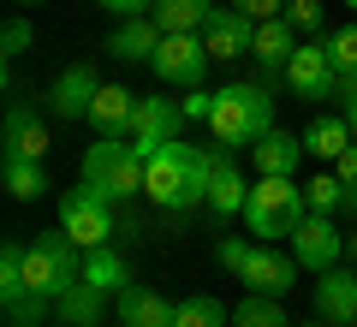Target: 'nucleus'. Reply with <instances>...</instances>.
I'll return each instance as SVG.
<instances>
[{
    "mask_svg": "<svg viewBox=\"0 0 357 327\" xmlns=\"http://www.w3.org/2000/svg\"><path fill=\"white\" fill-rule=\"evenodd\" d=\"M215 167H220V155H208V149H197V143L173 137V143H161V149L143 161V197H149L155 208H167V214L185 220L191 208H203V202H208Z\"/></svg>",
    "mask_w": 357,
    "mask_h": 327,
    "instance_id": "1",
    "label": "nucleus"
},
{
    "mask_svg": "<svg viewBox=\"0 0 357 327\" xmlns=\"http://www.w3.org/2000/svg\"><path fill=\"white\" fill-rule=\"evenodd\" d=\"M208 131H215V143H227V149L256 143L262 131H274V96H268L262 84H220Z\"/></svg>",
    "mask_w": 357,
    "mask_h": 327,
    "instance_id": "2",
    "label": "nucleus"
},
{
    "mask_svg": "<svg viewBox=\"0 0 357 327\" xmlns=\"http://www.w3.org/2000/svg\"><path fill=\"white\" fill-rule=\"evenodd\" d=\"M304 214H310L304 185H292V178H262V185H250V202H244V227H250V238L280 244V238H292V232L304 227Z\"/></svg>",
    "mask_w": 357,
    "mask_h": 327,
    "instance_id": "3",
    "label": "nucleus"
},
{
    "mask_svg": "<svg viewBox=\"0 0 357 327\" xmlns=\"http://www.w3.org/2000/svg\"><path fill=\"white\" fill-rule=\"evenodd\" d=\"M84 280V244H72L66 232H36L24 244V286L42 298H66Z\"/></svg>",
    "mask_w": 357,
    "mask_h": 327,
    "instance_id": "4",
    "label": "nucleus"
},
{
    "mask_svg": "<svg viewBox=\"0 0 357 327\" xmlns=\"http://www.w3.org/2000/svg\"><path fill=\"white\" fill-rule=\"evenodd\" d=\"M84 185L102 190L107 202H131L143 190V155L126 137H102L84 149Z\"/></svg>",
    "mask_w": 357,
    "mask_h": 327,
    "instance_id": "5",
    "label": "nucleus"
},
{
    "mask_svg": "<svg viewBox=\"0 0 357 327\" xmlns=\"http://www.w3.org/2000/svg\"><path fill=\"white\" fill-rule=\"evenodd\" d=\"M60 232L72 244H84V250H102V244H114V202L102 197V190H89V185H77V190H66L60 197Z\"/></svg>",
    "mask_w": 357,
    "mask_h": 327,
    "instance_id": "6",
    "label": "nucleus"
},
{
    "mask_svg": "<svg viewBox=\"0 0 357 327\" xmlns=\"http://www.w3.org/2000/svg\"><path fill=\"white\" fill-rule=\"evenodd\" d=\"M208 60H215V54H208V42L197 36V30H178V36H161L149 72L161 77V84H173V89H203Z\"/></svg>",
    "mask_w": 357,
    "mask_h": 327,
    "instance_id": "7",
    "label": "nucleus"
},
{
    "mask_svg": "<svg viewBox=\"0 0 357 327\" xmlns=\"http://www.w3.org/2000/svg\"><path fill=\"white\" fill-rule=\"evenodd\" d=\"M280 77H286V89H292L298 101H333V96H340V72H333V60H328V42H321V36L298 42L292 66H286Z\"/></svg>",
    "mask_w": 357,
    "mask_h": 327,
    "instance_id": "8",
    "label": "nucleus"
},
{
    "mask_svg": "<svg viewBox=\"0 0 357 327\" xmlns=\"http://www.w3.org/2000/svg\"><path fill=\"white\" fill-rule=\"evenodd\" d=\"M178 126H185V101L173 96H137V126H131V149L149 161L161 143L178 137Z\"/></svg>",
    "mask_w": 357,
    "mask_h": 327,
    "instance_id": "9",
    "label": "nucleus"
},
{
    "mask_svg": "<svg viewBox=\"0 0 357 327\" xmlns=\"http://www.w3.org/2000/svg\"><path fill=\"white\" fill-rule=\"evenodd\" d=\"M102 96V77H96V66L89 60H77V66H66L60 77L48 84V114L54 119H89V101Z\"/></svg>",
    "mask_w": 357,
    "mask_h": 327,
    "instance_id": "10",
    "label": "nucleus"
},
{
    "mask_svg": "<svg viewBox=\"0 0 357 327\" xmlns=\"http://www.w3.org/2000/svg\"><path fill=\"white\" fill-rule=\"evenodd\" d=\"M0 155H18V161H42L48 155V126L30 101H6V119H0Z\"/></svg>",
    "mask_w": 357,
    "mask_h": 327,
    "instance_id": "11",
    "label": "nucleus"
},
{
    "mask_svg": "<svg viewBox=\"0 0 357 327\" xmlns=\"http://www.w3.org/2000/svg\"><path fill=\"white\" fill-rule=\"evenodd\" d=\"M238 280L250 291H262V298H286V291L298 286V256L292 250H274V244H256Z\"/></svg>",
    "mask_w": 357,
    "mask_h": 327,
    "instance_id": "12",
    "label": "nucleus"
},
{
    "mask_svg": "<svg viewBox=\"0 0 357 327\" xmlns=\"http://www.w3.org/2000/svg\"><path fill=\"white\" fill-rule=\"evenodd\" d=\"M292 256H298V268L321 274V268H340L345 238L333 232V220H328V214H304V227L292 232Z\"/></svg>",
    "mask_w": 357,
    "mask_h": 327,
    "instance_id": "13",
    "label": "nucleus"
},
{
    "mask_svg": "<svg viewBox=\"0 0 357 327\" xmlns=\"http://www.w3.org/2000/svg\"><path fill=\"white\" fill-rule=\"evenodd\" d=\"M203 42H208V54L215 60H238V54H250L256 48V18L250 13H238V6H215V18L203 24Z\"/></svg>",
    "mask_w": 357,
    "mask_h": 327,
    "instance_id": "14",
    "label": "nucleus"
},
{
    "mask_svg": "<svg viewBox=\"0 0 357 327\" xmlns=\"http://www.w3.org/2000/svg\"><path fill=\"white\" fill-rule=\"evenodd\" d=\"M316 315L328 327H351L357 321V274L351 268H321L316 274Z\"/></svg>",
    "mask_w": 357,
    "mask_h": 327,
    "instance_id": "15",
    "label": "nucleus"
},
{
    "mask_svg": "<svg viewBox=\"0 0 357 327\" xmlns=\"http://www.w3.org/2000/svg\"><path fill=\"white\" fill-rule=\"evenodd\" d=\"M304 155H310L304 137H292V131H280V126L262 131V137L250 143V161H256V173H262V178H292Z\"/></svg>",
    "mask_w": 357,
    "mask_h": 327,
    "instance_id": "16",
    "label": "nucleus"
},
{
    "mask_svg": "<svg viewBox=\"0 0 357 327\" xmlns=\"http://www.w3.org/2000/svg\"><path fill=\"white\" fill-rule=\"evenodd\" d=\"M89 126L102 131V137H126L131 143V126H137V96L119 84H102V96L89 101Z\"/></svg>",
    "mask_w": 357,
    "mask_h": 327,
    "instance_id": "17",
    "label": "nucleus"
},
{
    "mask_svg": "<svg viewBox=\"0 0 357 327\" xmlns=\"http://www.w3.org/2000/svg\"><path fill=\"white\" fill-rule=\"evenodd\" d=\"M161 36H167V30L155 24V18H119V30L107 36V54L126 60V66H149L155 48H161Z\"/></svg>",
    "mask_w": 357,
    "mask_h": 327,
    "instance_id": "18",
    "label": "nucleus"
},
{
    "mask_svg": "<svg viewBox=\"0 0 357 327\" xmlns=\"http://www.w3.org/2000/svg\"><path fill=\"white\" fill-rule=\"evenodd\" d=\"M114 310H119V327H173V303L155 286H137V280L114 298Z\"/></svg>",
    "mask_w": 357,
    "mask_h": 327,
    "instance_id": "19",
    "label": "nucleus"
},
{
    "mask_svg": "<svg viewBox=\"0 0 357 327\" xmlns=\"http://www.w3.org/2000/svg\"><path fill=\"white\" fill-rule=\"evenodd\" d=\"M256 66H262L268 77L274 72H286V66H292V54H298V30L286 24V18H268V24H256Z\"/></svg>",
    "mask_w": 357,
    "mask_h": 327,
    "instance_id": "20",
    "label": "nucleus"
},
{
    "mask_svg": "<svg viewBox=\"0 0 357 327\" xmlns=\"http://www.w3.org/2000/svg\"><path fill=\"white\" fill-rule=\"evenodd\" d=\"M244 202H250V185H244V173H238V161H232V149H220L215 185H208V208H215L220 220H232V214H244Z\"/></svg>",
    "mask_w": 357,
    "mask_h": 327,
    "instance_id": "21",
    "label": "nucleus"
},
{
    "mask_svg": "<svg viewBox=\"0 0 357 327\" xmlns=\"http://www.w3.org/2000/svg\"><path fill=\"white\" fill-rule=\"evenodd\" d=\"M54 315H60L66 327H102V315H107V291H96L89 280H77L66 298H54Z\"/></svg>",
    "mask_w": 357,
    "mask_h": 327,
    "instance_id": "22",
    "label": "nucleus"
},
{
    "mask_svg": "<svg viewBox=\"0 0 357 327\" xmlns=\"http://www.w3.org/2000/svg\"><path fill=\"white\" fill-rule=\"evenodd\" d=\"M84 280L96 291H107V298H119V291L131 286V262L114 250V244H102V250H84Z\"/></svg>",
    "mask_w": 357,
    "mask_h": 327,
    "instance_id": "23",
    "label": "nucleus"
},
{
    "mask_svg": "<svg viewBox=\"0 0 357 327\" xmlns=\"http://www.w3.org/2000/svg\"><path fill=\"white\" fill-rule=\"evenodd\" d=\"M149 18L167 30V36H178V30H197V36H203V24L215 18V0H155Z\"/></svg>",
    "mask_w": 357,
    "mask_h": 327,
    "instance_id": "24",
    "label": "nucleus"
},
{
    "mask_svg": "<svg viewBox=\"0 0 357 327\" xmlns=\"http://www.w3.org/2000/svg\"><path fill=\"white\" fill-rule=\"evenodd\" d=\"M351 143H357V137H351V126H345V114H321L316 126L304 131V149L316 155V161H328V167L340 161V155L351 149Z\"/></svg>",
    "mask_w": 357,
    "mask_h": 327,
    "instance_id": "25",
    "label": "nucleus"
},
{
    "mask_svg": "<svg viewBox=\"0 0 357 327\" xmlns=\"http://www.w3.org/2000/svg\"><path fill=\"white\" fill-rule=\"evenodd\" d=\"M0 178H6V190H13L18 202L48 197V173H42V161H18V155H0Z\"/></svg>",
    "mask_w": 357,
    "mask_h": 327,
    "instance_id": "26",
    "label": "nucleus"
},
{
    "mask_svg": "<svg viewBox=\"0 0 357 327\" xmlns=\"http://www.w3.org/2000/svg\"><path fill=\"white\" fill-rule=\"evenodd\" d=\"M227 303L208 298V291H197V298H178L173 303V327H227Z\"/></svg>",
    "mask_w": 357,
    "mask_h": 327,
    "instance_id": "27",
    "label": "nucleus"
},
{
    "mask_svg": "<svg viewBox=\"0 0 357 327\" xmlns=\"http://www.w3.org/2000/svg\"><path fill=\"white\" fill-rule=\"evenodd\" d=\"M232 327H292L280 310V298H262V291H250V298L232 310Z\"/></svg>",
    "mask_w": 357,
    "mask_h": 327,
    "instance_id": "28",
    "label": "nucleus"
},
{
    "mask_svg": "<svg viewBox=\"0 0 357 327\" xmlns=\"http://www.w3.org/2000/svg\"><path fill=\"white\" fill-rule=\"evenodd\" d=\"M328 60H333V72H340V84H357V24H340V30H328Z\"/></svg>",
    "mask_w": 357,
    "mask_h": 327,
    "instance_id": "29",
    "label": "nucleus"
},
{
    "mask_svg": "<svg viewBox=\"0 0 357 327\" xmlns=\"http://www.w3.org/2000/svg\"><path fill=\"white\" fill-rule=\"evenodd\" d=\"M304 197H310V214H333V208H345V178L340 173H316L304 185Z\"/></svg>",
    "mask_w": 357,
    "mask_h": 327,
    "instance_id": "30",
    "label": "nucleus"
},
{
    "mask_svg": "<svg viewBox=\"0 0 357 327\" xmlns=\"http://www.w3.org/2000/svg\"><path fill=\"white\" fill-rule=\"evenodd\" d=\"M286 24H292L298 36H328V30H321V0H286Z\"/></svg>",
    "mask_w": 357,
    "mask_h": 327,
    "instance_id": "31",
    "label": "nucleus"
},
{
    "mask_svg": "<svg viewBox=\"0 0 357 327\" xmlns=\"http://www.w3.org/2000/svg\"><path fill=\"white\" fill-rule=\"evenodd\" d=\"M0 42H6V60H18V54H30V42H36V24H30L24 13H13L6 30H0Z\"/></svg>",
    "mask_w": 357,
    "mask_h": 327,
    "instance_id": "32",
    "label": "nucleus"
},
{
    "mask_svg": "<svg viewBox=\"0 0 357 327\" xmlns=\"http://www.w3.org/2000/svg\"><path fill=\"white\" fill-rule=\"evenodd\" d=\"M250 250H256L250 238H220V244H215V262L227 268V274H244V262H250Z\"/></svg>",
    "mask_w": 357,
    "mask_h": 327,
    "instance_id": "33",
    "label": "nucleus"
},
{
    "mask_svg": "<svg viewBox=\"0 0 357 327\" xmlns=\"http://www.w3.org/2000/svg\"><path fill=\"white\" fill-rule=\"evenodd\" d=\"M238 13H250L256 24H268V18H286V0H232Z\"/></svg>",
    "mask_w": 357,
    "mask_h": 327,
    "instance_id": "34",
    "label": "nucleus"
},
{
    "mask_svg": "<svg viewBox=\"0 0 357 327\" xmlns=\"http://www.w3.org/2000/svg\"><path fill=\"white\" fill-rule=\"evenodd\" d=\"M102 13H114V18H149V6L155 0H96Z\"/></svg>",
    "mask_w": 357,
    "mask_h": 327,
    "instance_id": "35",
    "label": "nucleus"
},
{
    "mask_svg": "<svg viewBox=\"0 0 357 327\" xmlns=\"http://www.w3.org/2000/svg\"><path fill=\"white\" fill-rule=\"evenodd\" d=\"M208 114H215V89H191L185 96V119H203L208 126Z\"/></svg>",
    "mask_w": 357,
    "mask_h": 327,
    "instance_id": "36",
    "label": "nucleus"
},
{
    "mask_svg": "<svg viewBox=\"0 0 357 327\" xmlns=\"http://www.w3.org/2000/svg\"><path fill=\"white\" fill-rule=\"evenodd\" d=\"M340 114H345V126H351V137H357V84H340Z\"/></svg>",
    "mask_w": 357,
    "mask_h": 327,
    "instance_id": "37",
    "label": "nucleus"
},
{
    "mask_svg": "<svg viewBox=\"0 0 357 327\" xmlns=\"http://www.w3.org/2000/svg\"><path fill=\"white\" fill-rule=\"evenodd\" d=\"M333 173H340V178H345V185H357V143H351V149H345V155H340V161H333Z\"/></svg>",
    "mask_w": 357,
    "mask_h": 327,
    "instance_id": "38",
    "label": "nucleus"
},
{
    "mask_svg": "<svg viewBox=\"0 0 357 327\" xmlns=\"http://www.w3.org/2000/svg\"><path fill=\"white\" fill-rule=\"evenodd\" d=\"M345 256H351V262H357V232H351V238H345Z\"/></svg>",
    "mask_w": 357,
    "mask_h": 327,
    "instance_id": "39",
    "label": "nucleus"
},
{
    "mask_svg": "<svg viewBox=\"0 0 357 327\" xmlns=\"http://www.w3.org/2000/svg\"><path fill=\"white\" fill-rule=\"evenodd\" d=\"M13 6H42V0H13Z\"/></svg>",
    "mask_w": 357,
    "mask_h": 327,
    "instance_id": "40",
    "label": "nucleus"
},
{
    "mask_svg": "<svg viewBox=\"0 0 357 327\" xmlns=\"http://www.w3.org/2000/svg\"><path fill=\"white\" fill-rule=\"evenodd\" d=\"M304 327H321V315H316V321H304Z\"/></svg>",
    "mask_w": 357,
    "mask_h": 327,
    "instance_id": "41",
    "label": "nucleus"
},
{
    "mask_svg": "<svg viewBox=\"0 0 357 327\" xmlns=\"http://www.w3.org/2000/svg\"><path fill=\"white\" fill-rule=\"evenodd\" d=\"M345 6H351V13H357V0H345Z\"/></svg>",
    "mask_w": 357,
    "mask_h": 327,
    "instance_id": "42",
    "label": "nucleus"
},
{
    "mask_svg": "<svg viewBox=\"0 0 357 327\" xmlns=\"http://www.w3.org/2000/svg\"><path fill=\"white\" fill-rule=\"evenodd\" d=\"M351 327H357V321H351Z\"/></svg>",
    "mask_w": 357,
    "mask_h": 327,
    "instance_id": "43",
    "label": "nucleus"
}]
</instances>
